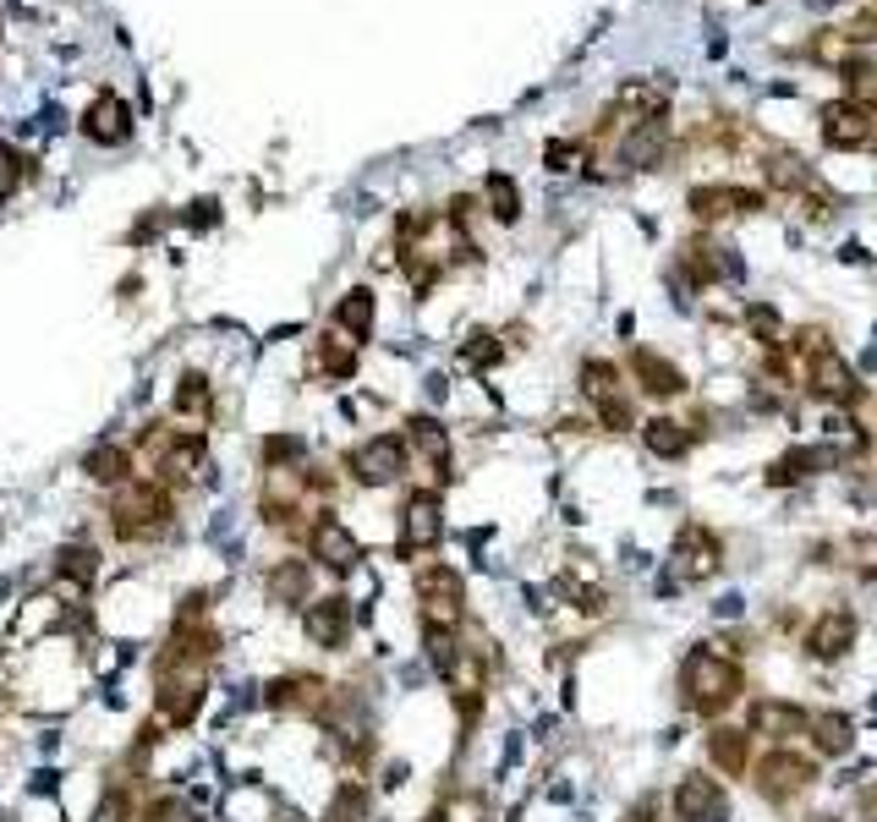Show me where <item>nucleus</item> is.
<instances>
[{"mask_svg":"<svg viewBox=\"0 0 877 822\" xmlns=\"http://www.w3.org/2000/svg\"><path fill=\"white\" fill-rule=\"evenodd\" d=\"M17 181H23V154L0 143V198H12V192H17Z\"/></svg>","mask_w":877,"mask_h":822,"instance_id":"72a5a7b5","label":"nucleus"},{"mask_svg":"<svg viewBox=\"0 0 877 822\" xmlns=\"http://www.w3.org/2000/svg\"><path fill=\"white\" fill-rule=\"evenodd\" d=\"M582 389L593 395V400H609V395H620V373H615V362H582Z\"/></svg>","mask_w":877,"mask_h":822,"instance_id":"7c9ffc66","label":"nucleus"},{"mask_svg":"<svg viewBox=\"0 0 877 822\" xmlns=\"http://www.w3.org/2000/svg\"><path fill=\"white\" fill-rule=\"evenodd\" d=\"M89 478H94V483H127V478H132L127 450H94V456H89Z\"/></svg>","mask_w":877,"mask_h":822,"instance_id":"2f4dec72","label":"nucleus"},{"mask_svg":"<svg viewBox=\"0 0 877 822\" xmlns=\"http://www.w3.org/2000/svg\"><path fill=\"white\" fill-rule=\"evenodd\" d=\"M850 642H855V614H822L817 625H811V636H806V647L817 653V658H844L850 653Z\"/></svg>","mask_w":877,"mask_h":822,"instance_id":"dca6fc26","label":"nucleus"},{"mask_svg":"<svg viewBox=\"0 0 877 822\" xmlns=\"http://www.w3.org/2000/svg\"><path fill=\"white\" fill-rule=\"evenodd\" d=\"M367 817V789L362 784H340L329 800V822H362Z\"/></svg>","mask_w":877,"mask_h":822,"instance_id":"473e14b6","label":"nucleus"},{"mask_svg":"<svg viewBox=\"0 0 877 822\" xmlns=\"http://www.w3.org/2000/svg\"><path fill=\"white\" fill-rule=\"evenodd\" d=\"M872 138H877V121L861 105H850V99L822 105V143L828 149H866Z\"/></svg>","mask_w":877,"mask_h":822,"instance_id":"39448f33","label":"nucleus"},{"mask_svg":"<svg viewBox=\"0 0 877 822\" xmlns=\"http://www.w3.org/2000/svg\"><path fill=\"white\" fill-rule=\"evenodd\" d=\"M489 209H494L500 225H516V220H522V192H516V181L500 176V171L489 176Z\"/></svg>","mask_w":877,"mask_h":822,"instance_id":"bb28decb","label":"nucleus"},{"mask_svg":"<svg viewBox=\"0 0 877 822\" xmlns=\"http://www.w3.org/2000/svg\"><path fill=\"white\" fill-rule=\"evenodd\" d=\"M598 418H604L609 428H631V406H625L620 395H609V400H598Z\"/></svg>","mask_w":877,"mask_h":822,"instance_id":"c9c22d12","label":"nucleus"},{"mask_svg":"<svg viewBox=\"0 0 877 822\" xmlns=\"http://www.w3.org/2000/svg\"><path fill=\"white\" fill-rule=\"evenodd\" d=\"M664 94L669 83H653V78H625L615 89V110L631 116V121H647V116H664Z\"/></svg>","mask_w":877,"mask_h":822,"instance_id":"2eb2a0df","label":"nucleus"},{"mask_svg":"<svg viewBox=\"0 0 877 822\" xmlns=\"http://www.w3.org/2000/svg\"><path fill=\"white\" fill-rule=\"evenodd\" d=\"M768 181L773 187H784V192H806L811 187V171H806V160L800 154H768Z\"/></svg>","mask_w":877,"mask_h":822,"instance_id":"a878e982","label":"nucleus"},{"mask_svg":"<svg viewBox=\"0 0 877 822\" xmlns=\"http://www.w3.org/2000/svg\"><path fill=\"white\" fill-rule=\"evenodd\" d=\"M642 445L653 450V456H664V461H675V456H686V445H691V434L675 423V418H653V423H642Z\"/></svg>","mask_w":877,"mask_h":822,"instance_id":"aec40b11","label":"nucleus"},{"mask_svg":"<svg viewBox=\"0 0 877 822\" xmlns=\"http://www.w3.org/2000/svg\"><path fill=\"white\" fill-rule=\"evenodd\" d=\"M746 329H751L762 345H784V318H779V307H768V302H751V307H746Z\"/></svg>","mask_w":877,"mask_h":822,"instance_id":"cd10ccee","label":"nucleus"},{"mask_svg":"<svg viewBox=\"0 0 877 822\" xmlns=\"http://www.w3.org/2000/svg\"><path fill=\"white\" fill-rule=\"evenodd\" d=\"M757 209H762V192H746V187H697V192H691V214H697V220L757 214Z\"/></svg>","mask_w":877,"mask_h":822,"instance_id":"f8f14e48","label":"nucleus"},{"mask_svg":"<svg viewBox=\"0 0 877 822\" xmlns=\"http://www.w3.org/2000/svg\"><path fill=\"white\" fill-rule=\"evenodd\" d=\"M817 778V767L806 762V756H795V751H773V756H762L757 762V784H762V795L768 800H784V795H800L806 784Z\"/></svg>","mask_w":877,"mask_h":822,"instance_id":"423d86ee","label":"nucleus"},{"mask_svg":"<svg viewBox=\"0 0 877 822\" xmlns=\"http://www.w3.org/2000/svg\"><path fill=\"white\" fill-rule=\"evenodd\" d=\"M346 467L356 472V483H367V489H389V483L406 472V445H400L395 434L362 439V445L346 456Z\"/></svg>","mask_w":877,"mask_h":822,"instance_id":"7ed1b4c3","label":"nucleus"},{"mask_svg":"<svg viewBox=\"0 0 877 822\" xmlns=\"http://www.w3.org/2000/svg\"><path fill=\"white\" fill-rule=\"evenodd\" d=\"M844 99L877 116V61H844Z\"/></svg>","mask_w":877,"mask_h":822,"instance_id":"412c9836","label":"nucleus"},{"mask_svg":"<svg viewBox=\"0 0 877 822\" xmlns=\"http://www.w3.org/2000/svg\"><path fill=\"white\" fill-rule=\"evenodd\" d=\"M669 149V121L664 116H647V121H631V132L620 138V165L625 171H653Z\"/></svg>","mask_w":877,"mask_h":822,"instance_id":"6e6552de","label":"nucleus"},{"mask_svg":"<svg viewBox=\"0 0 877 822\" xmlns=\"http://www.w3.org/2000/svg\"><path fill=\"white\" fill-rule=\"evenodd\" d=\"M149 822H198V817H192L182 800H165V806H154V811H149Z\"/></svg>","mask_w":877,"mask_h":822,"instance_id":"4c0bfd02","label":"nucleus"},{"mask_svg":"<svg viewBox=\"0 0 877 822\" xmlns=\"http://www.w3.org/2000/svg\"><path fill=\"white\" fill-rule=\"evenodd\" d=\"M740 685H746L740 664H729V658L713 653V647H697V653L680 664V691H686V702H691L702 718L724 713V707L740 696Z\"/></svg>","mask_w":877,"mask_h":822,"instance_id":"f257e3e1","label":"nucleus"},{"mask_svg":"<svg viewBox=\"0 0 877 822\" xmlns=\"http://www.w3.org/2000/svg\"><path fill=\"white\" fill-rule=\"evenodd\" d=\"M302 625H307L313 647H329V653H335V647L346 642V631H351V603H346V598H318V603H307Z\"/></svg>","mask_w":877,"mask_h":822,"instance_id":"9b49d317","label":"nucleus"},{"mask_svg":"<svg viewBox=\"0 0 877 822\" xmlns=\"http://www.w3.org/2000/svg\"><path fill=\"white\" fill-rule=\"evenodd\" d=\"M631 367H636V378H642V389H647V395H680V389H686V373H680L675 362L653 356V351H636V356H631Z\"/></svg>","mask_w":877,"mask_h":822,"instance_id":"f3484780","label":"nucleus"},{"mask_svg":"<svg viewBox=\"0 0 877 822\" xmlns=\"http://www.w3.org/2000/svg\"><path fill=\"white\" fill-rule=\"evenodd\" d=\"M411 445L438 467V472H445L451 467V439H445V428H438L433 418H411Z\"/></svg>","mask_w":877,"mask_h":822,"instance_id":"393cba45","label":"nucleus"},{"mask_svg":"<svg viewBox=\"0 0 877 822\" xmlns=\"http://www.w3.org/2000/svg\"><path fill=\"white\" fill-rule=\"evenodd\" d=\"M400 554H411V549H433L438 543V532H445V516H438V494H411L406 500V510H400Z\"/></svg>","mask_w":877,"mask_h":822,"instance_id":"1a4fd4ad","label":"nucleus"},{"mask_svg":"<svg viewBox=\"0 0 877 822\" xmlns=\"http://www.w3.org/2000/svg\"><path fill=\"white\" fill-rule=\"evenodd\" d=\"M417 598L428 603V625H456V614H461V576L451 565H428L417 576Z\"/></svg>","mask_w":877,"mask_h":822,"instance_id":"20e7f679","label":"nucleus"},{"mask_svg":"<svg viewBox=\"0 0 877 822\" xmlns=\"http://www.w3.org/2000/svg\"><path fill=\"white\" fill-rule=\"evenodd\" d=\"M708 756H713V767H724V773H746L751 735H746V729H713V735H708Z\"/></svg>","mask_w":877,"mask_h":822,"instance_id":"6ab92c4d","label":"nucleus"},{"mask_svg":"<svg viewBox=\"0 0 877 822\" xmlns=\"http://www.w3.org/2000/svg\"><path fill=\"white\" fill-rule=\"evenodd\" d=\"M811 729H817V751H822V756H850L855 735H850V718H844V713H822V718H811Z\"/></svg>","mask_w":877,"mask_h":822,"instance_id":"b1692460","label":"nucleus"},{"mask_svg":"<svg viewBox=\"0 0 877 822\" xmlns=\"http://www.w3.org/2000/svg\"><path fill=\"white\" fill-rule=\"evenodd\" d=\"M543 160H549V171H571L576 165V143H549Z\"/></svg>","mask_w":877,"mask_h":822,"instance_id":"58836bf2","label":"nucleus"},{"mask_svg":"<svg viewBox=\"0 0 877 822\" xmlns=\"http://www.w3.org/2000/svg\"><path fill=\"white\" fill-rule=\"evenodd\" d=\"M680 560H686V571L708 576V571L718 565V538L702 532V527H686V532H680Z\"/></svg>","mask_w":877,"mask_h":822,"instance_id":"5701e85b","label":"nucleus"},{"mask_svg":"<svg viewBox=\"0 0 877 822\" xmlns=\"http://www.w3.org/2000/svg\"><path fill=\"white\" fill-rule=\"evenodd\" d=\"M718 811H724L718 778H702V773L680 778V789H675V817L680 822H702V817H718Z\"/></svg>","mask_w":877,"mask_h":822,"instance_id":"ddd939ff","label":"nucleus"},{"mask_svg":"<svg viewBox=\"0 0 877 822\" xmlns=\"http://www.w3.org/2000/svg\"><path fill=\"white\" fill-rule=\"evenodd\" d=\"M56 571H61V582L89 587V582H94V571H100V554H94V549H83V543H78V549H61V565H56Z\"/></svg>","mask_w":877,"mask_h":822,"instance_id":"c85d7f7f","label":"nucleus"},{"mask_svg":"<svg viewBox=\"0 0 877 822\" xmlns=\"http://www.w3.org/2000/svg\"><path fill=\"white\" fill-rule=\"evenodd\" d=\"M83 138L100 143V149L127 143V138H132V105L116 99V94H100V99L89 105V116H83Z\"/></svg>","mask_w":877,"mask_h":822,"instance_id":"0eeeda50","label":"nucleus"},{"mask_svg":"<svg viewBox=\"0 0 877 822\" xmlns=\"http://www.w3.org/2000/svg\"><path fill=\"white\" fill-rule=\"evenodd\" d=\"M833 461H839V450H790V456L773 461L768 483L784 489V483H800V478H811V472H822V467H833Z\"/></svg>","mask_w":877,"mask_h":822,"instance_id":"a211bd4d","label":"nucleus"},{"mask_svg":"<svg viewBox=\"0 0 877 822\" xmlns=\"http://www.w3.org/2000/svg\"><path fill=\"white\" fill-rule=\"evenodd\" d=\"M861 806H866V817H877V789H866V800H861Z\"/></svg>","mask_w":877,"mask_h":822,"instance_id":"ea45409f","label":"nucleus"},{"mask_svg":"<svg viewBox=\"0 0 877 822\" xmlns=\"http://www.w3.org/2000/svg\"><path fill=\"white\" fill-rule=\"evenodd\" d=\"M795 351L806 356V384H811L822 400H833V406H855V400L866 395V389H861V378L844 367V356H839L817 329H806V334L795 340Z\"/></svg>","mask_w":877,"mask_h":822,"instance_id":"f03ea898","label":"nucleus"},{"mask_svg":"<svg viewBox=\"0 0 877 822\" xmlns=\"http://www.w3.org/2000/svg\"><path fill=\"white\" fill-rule=\"evenodd\" d=\"M866 822H877V817H866Z\"/></svg>","mask_w":877,"mask_h":822,"instance_id":"a19ab883","label":"nucleus"},{"mask_svg":"<svg viewBox=\"0 0 877 822\" xmlns=\"http://www.w3.org/2000/svg\"><path fill=\"white\" fill-rule=\"evenodd\" d=\"M335 324H340L351 340H367V334H373V291H346V302L335 307Z\"/></svg>","mask_w":877,"mask_h":822,"instance_id":"4be33fe9","label":"nucleus"},{"mask_svg":"<svg viewBox=\"0 0 877 822\" xmlns=\"http://www.w3.org/2000/svg\"><path fill=\"white\" fill-rule=\"evenodd\" d=\"M828 439H839L844 450H866V434H861L850 418H828Z\"/></svg>","mask_w":877,"mask_h":822,"instance_id":"f704fd0d","label":"nucleus"},{"mask_svg":"<svg viewBox=\"0 0 877 822\" xmlns=\"http://www.w3.org/2000/svg\"><path fill=\"white\" fill-rule=\"evenodd\" d=\"M746 724H751V735L795 740V735H806V729H811V713H806V707H795V702H751Z\"/></svg>","mask_w":877,"mask_h":822,"instance_id":"9d476101","label":"nucleus"},{"mask_svg":"<svg viewBox=\"0 0 877 822\" xmlns=\"http://www.w3.org/2000/svg\"><path fill=\"white\" fill-rule=\"evenodd\" d=\"M264 456H269V467L296 461V456H302V439H285V434H280V439H269V445H264Z\"/></svg>","mask_w":877,"mask_h":822,"instance_id":"e433bc0d","label":"nucleus"},{"mask_svg":"<svg viewBox=\"0 0 877 822\" xmlns=\"http://www.w3.org/2000/svg\"><path fill=\"white\" fill-rule=\"evenodd\" d=\"M269 598L274 603H291V598H307V565H274V576H269Z\"/></svg>","mask_w":877,"mask_h":822,"instance_id":"c756f323","label":"nucleus"},{"mask_svg":"<svg viewBox=\"0 0 877 822\" xmlns=\"http://www.w3.org/2000/svg\"><path fill=\"white\" fill-rule=\"evenodd\" d=\"M313 560L329 565V571H356L362 549H356V538H351L340 521H318V527H313Z\"/></svg>","mask_w":877,"mask_h":822,"instance_id":"4468645a","label":"nucleus"}]
</instances>
